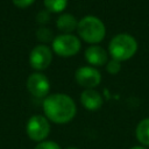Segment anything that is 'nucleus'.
<instances>
[{
    "label": "nucleus",
    "mask_w": 149,
    "mask_h": 149,
    "mask_svg": "<svg viewBox=\"0 0 149 149\" xmlns=\"http://www.w3.org/2000/svg\"><path fill=\"white\" fill-rule=\"evenodd\" d=\"M43 112L48 120L55 123H66L74 118L77 107L69 95L55 93L43 100Z\"/></svg>",
    "instance_id": "obj_1"
},
{
    "label": "nucleus",
    "mask_w": 149,
    "mask_h": 149,
    "mask_svg": "<svg viewBox=\"0 0 149 149\" xmlns=\"http://www.w3.org/2000/svg\"><path fill=\"white\" fill-rule=\"evenodd\" d=\"M108 50L113 59H116L119 62L127 61L136 52L137 42L132 35L118 34L111 40Z\"/></svg>",
    "instance_id": "obj_2"
},
{
    "label": "nucleus",
    "mask_w": 149,
    "mask_h": 149,
    "mask_svg": "<svg viewBox=\"0 0 149 149\" xmlns=\"http://www.w3.org/2000/svg\"><path fill=\"white\" fill-rule=\"evenodd\" d=\"M79 36L87 43H98L102 41L106 34L105 24L97 16H85L83 17L77 26Z\"/></svg>",
    "instance_id": "obj_3"
},
{
    "label": "nucleus",
    "mask_w": 149,
    "mask_h": 149,
    "mask_svg": "<svg viewBox=\"0 0 149 149\" xmlns=\"http://www.w3.org/2000/svg\"><path fill=\"white\" fill-rule=\"evenodd\" d=\"M80 49V41L71 34H62L52 40V50L61 57L76 55Z\"/></svg>",
    "instance_id": "obj_4"
},
{
    "label": "nucleus",
    "mask_w": 149,
    "mask_h": 149,
    "mask_svg": "<svg viewBox=\"0 0 149 149\" xmlns=\"http://www.w3.org/2000/svg\"><path fill=\"white\" fill-rule=\"evenodd\" d=\"M26 132L30 140L42 142L48 137L50 133V123L43 115H33L27 122Z\"/></svg>",
    "instance_id": "obj_5"
},
{
    "label": "nucleus",
    "mask_w": 149,
    "mask_h": 149,
    "mask_svg": "<svg viewBox=\"0 0 149 149\" xmlns=\"http://www.w3.org/2000/svg\"><path fill=\"white\" fill-rule=\"evenodd\" d=\"M51 59H52L51 50L44 44L36 45L30 51V55H29V63L31 68L37 71L47 69L50 65Z\"/></svg>",
    "instance_id": "obj_6"
},
{
    "label": "nucleus",
    "mask_w": 149,
    "mask_h": 149,
    "mask_svg": "<svg viewBox=\"0 0 149 149\" xmlns=\"http://www.w3.org/2000/svg\"><path fill=\"white\" fill-rule=\"evenodd\" d=\"M27 88L31 95L36 98H44L50 90L49 79L42 73H31L27 79Z\"/></svg>",
    "instance_id": "obj_7"
},
{
    "label": "nucleus",
    "mask_w": 149,
    "mask_h": 149,
    "mask_svg": "<svg viewBox=\"0 0 149 149\" xmlns=\"http://www.w3.org/2000/svg\"><path fill=\"white\" fill-rule=\"evenodd\" d=\"M76 81L86 88H93L100 84L101 76L98 70L91 66H81L76 71Z\"/></svg>",
    "instance_id": "obj_8"
},
{
    "label": "nucleus",
    "mask_w": 149,
    "mask_h": 149,
    "mask_svg": "<svg viewBox=\"0 0 149 149\" xmlns=\"http://www.w3.org/2000/svg\"><path fill=\"white\" fill-rule=\"evenodd\" d=\"M81 105L88 111H97L102 105V97L93 88H86L80 94Z\"/></svg>",
    "instance_id": "obj_9"
},
{
    "label": "nucleus",
    "mask_w": 149,
    "mask_h": 149,
    "mask_svg": "<svg viewBox=\"0 0 149 149\" xmlns=\"http://www.w3.org/2000/svg\"><path fill=\"white\" fill-rule=\"evenodd\" d=\"M85 58L90 64L100 66L107 62V52L99 45H92L85 50Z\"/></svg>",
    "instance_id": "obj_10"
},
{
    "label": "nucleus",
    "mask_w": 149,
    "mask_h": 149,
    "mask_svg": "<svg viewBox=\"0 0 149 149\" xmlns=\"http://www.w3.org/2000/svg\"><path fill=\"white\" fill-rule=\"evenodd\" d=\"M56 24H57V28L61 31H63L65 34H69V33L73 31L74 29H77L78 22H77L76 17L73 15H71V14H63V15H61L58 17Z\"/></svg>",
    "instance_id": "obj_11"
},
{
    "label": "nucleus",
    "mask_w": 149,
    "mask_h": 149,
    "mask_svg": "<svg viewBox=\"0 0 149 149\" xmlns=\"http://www.w3.org/2000/svg\"><path fill=\"white\" fill-rule=\"evenodd\" d=\"M135 135L141 144L149 147V118H146L137 123Z\"/></svg>",
    "instance_id": "obj_12"
},
{
    "label": "nucleus",
    "mask_w": 149,
    "mask_h": 149,
    "mask_svg": "<svg viewBox=\"0 0 149 149\" xmlns=\"http://www.w3.org/2000/svg\"><path fill=\"white\" fill-rule=\"evenodd\" d=\"M68 5V0H44V6L49 12L59 13Z\"/></svg>",
    "instance_id": "obj_13"
},
{
    "label": "nucleus",
    "mask_w": 149,
    "mask_h": 149,
    "mask_svg": "<svg viewBox=\"0 0 149 149\" xmlns=\"http://www.w3.org/2000/svg\"><path fill=\"white\" fill-rule=\"evenodd\" d=\"M36 36H37V38H38L40 41H42V42H49V41L52 40V31H51L50 29L43 27V28H40V29L37 30Z\"/></svg>",
    "instance_id": "obj_14"
},
{
    "label": "nucleus",
    "mask_w": 149,
    "mask_h": 149,
    "mask_svg": "<svg viewBox=\"0 0 149 149\" xmlns=\"http://www.w3.org/2000/svg\"><path fill=\"white\" fill-rule=\"evenodd\" d=\"M106 69H107V72H109L111 74H116L119 73V71L121 70V64L119 61L116 59H112L107 63L106 65Z\"/></svg>",
    "instance_id": "obj_15"
},
{
    "label": "nucleus",
    "mask_w": 149,
    "mask_h": 149,
    "mask_svg": "<svg viewBox=\"0 0 149 149\" xmlns=\"http://www.w3.org/2000/svg\"><path fill=\"white\" fill-rule=\"evenodd\" d=\"M34 149H61V147L54 141H42L36 144Z\"/></svg>",
    "instance_id": "obj_16"
},
{
    "label": "nucleus",
    "mask_w": 149,
    "mask_h": 149,
    "mask_svg": "<svg viewBox=\"0 0 149 149\" xmlns=\"http://www.w3.org/2000/svg\"><path fill=\"white\" fill-rule=\"evenodd\" d=\"M36 19H37V21H38L40 23H45V22L49 21L50 15H49V13H48L47 10H42V12H40V13L37 14Z\"/></svg>",
    "instance_id": "obj_17"
},
{
    "label": "nucleus",
    "mask_w": 149,
    "mask_h": 149,
    "mask_svg": "<svg viewBox=\"0 0 149 149\" xmlns=\"http://www.w3.org/2000/svg\"><path fill=\"white\" fill-rule=\"evenodd\" d=\"M35 0H13V3L19 8H26L30 6Z\"/></svg>",
    "instance_id": "obj_18"
},
{
    "label": "nucleus",
    "mask_w": 149,
    "mask_h": 149,
    "mask_svg": "<svg viewBox=\"0 0 149 149\" xmlns=\"http://www.w3.org/2000/svg\"><path fill=\"white\" fill-rule=\"evenodd\" d=\"M130 149H147V148H144L143 146H134V147H132Z\"/></svg>",
    "instance_id": "obj_19"
},
{
    "label": "nucleus",
    "mask_w": 149,
    "mask_h": 149,
    "mask_svg": "<svg viewBox=\"0 0 149 149\" xmlns=\"http://www.w3.org/2000/svg\"><path fill=\"white\" fill-rule=\"evenodd\" d=\"M66 149H79V148H77V147H69V148H66Z\"/></svg>",
    "instance_id": "obj_20"
}]
</instances>
